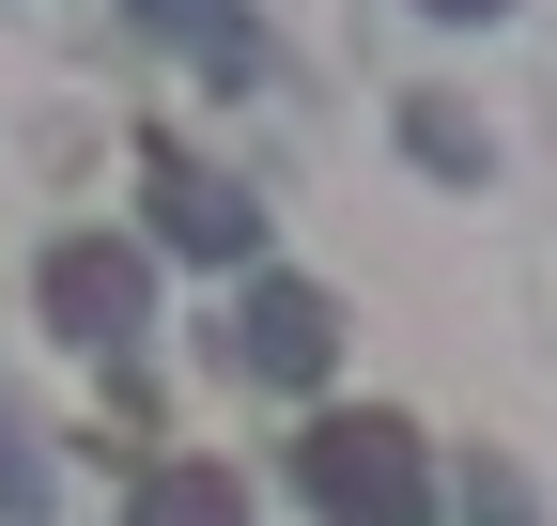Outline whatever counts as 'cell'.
<instances>
[{
    "mask_svg": "<svg viewBox=\"0 0 557 526\" xmlns=\"http://www.w3.org/2000/svg\"><path fill=\"white\" fill-rule=\"evenodd\" d=\"M325 341H341V310H325L310 279H248V310H233V356H248V372L310 387V372H325Z\"/></svg>",
    "mask_w": 557,
    "mask_h": 526,
    "instance_id": "277c9868",
    "label": "cell"
},
{
    "mask_svg": "<svg viewBox=\"0 0 557 526\" xmlns=\"http://www.w3.org/2000/svg\"><path fill=\"white\" fill-rule=\"evenodd\" d=\"M0 511H47V465H32V434L0 418Z\"/></svg>",
    "mask_w": 557,
    "mask_h": 526,
    "instance_id": "52a82bcc",
    "label": "cell"
},
{
    "mask_svg": "<svg viewBox=\"0 0 557 526\" xmlns=\"http://www.w3.org/2000/svg\"><path fill=\"white\" fill-rule=\"evenodd\" d=\"M156 16H171V32H201V47H218V62H248V47H263V32L233 16V0H156Z\"/></svg>",
    "mask_w": 557,
    "mask_h": 526,
    "instance_id": "8992f818",
    "label": "cell"
},
{
    "mask_svg": "<svg viewBox=\"0 0 557 526\" xmlns=\"http://www.w3.org/2000/svg\"><path fill=\"white\" fill-rule=\"evenodd\" d=\"M139 310H156V279H139V248H109V233L47 248V325H62V341H139Z\"/></svg>",
    "mask_w": 557,
    "mask_h": 526,
    "instance_id": "7a4b0ae2",
    "label": "cell"
},
{
    "mask_svg": "<svg viewBox=\"0 0 557 526\" xmlns=\"http://www.w3.org/2000/svg\"><path fill=\"white\" fill-rule=\"evenodd\" d=\"M124 526H248V496H233V465H156Z\"/></svg>",
    "mask_w": 557,
    "mask_h": 526,
    "instance_id": "5b68a950",
    "label": "cell"
},
{
    "mask_svg": "<svg viewBox=\"0 0 557 526\" xmlns=\"http://www.w3.org/2000/svg\"><path fill=\"white\" fill-rule=\"evenodd\" d=\"M418 16H511V0H418Z\"/></svg>",
    "mask_w": 557,
    "mask_h": 526,
    "instance_id": "ba28073f",
    "label": "cell"
},
{
    "mask_svg": "<svg viewBox=\"0 0 557 526\" xmlns=\"http://www.w3.org/2000/svg\"><path fill=\"white\" fill-rule=\"evenodd\" d=\"M295 480H310L325 526H418L434 511V465H418L403 418H310L295 434Z\"/></svg>",
    "mask_w": 557,
    "mask_h": 526,
    "instance_id": "6da1fadb",
    "label": "cell"
},
{
    "mask_svg": "<svg viewBox=\"0 0 557 526\" xmlns=\"http://www.w3.org/2000/svg\"><path fill=\"white\" fill-rule=\"evenodd\" d=\"M156 233H171L186 263H248V248H263V202L218 186L201 155H156Z\"/></svg>",
    "mask_w": 557,
    "mask_h": 526,
    "instance_id": "3957f363",
    "label": "cell"
}]
</instances>
